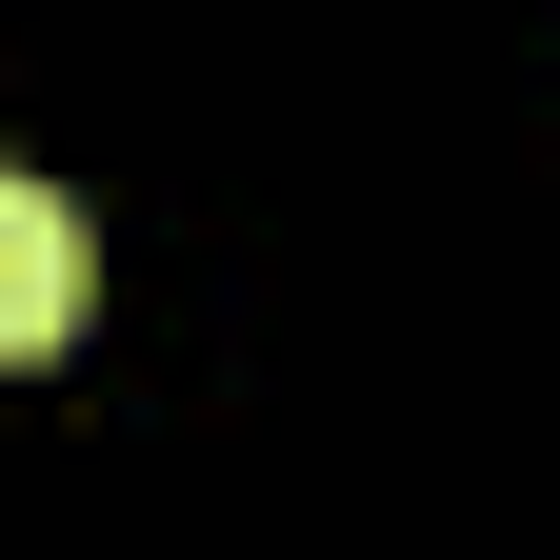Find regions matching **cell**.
Returning <instances> with one entry per match:
<instances>
[{
    "label": "cell",
    "mask_w": 560,
    "mask_h": 560,
    "mask_svg": "<svg viewBox=\"0 0 560 560\" xmlns=\"http://www.w3.org/2000/svg\"><path fill=\"white\" fill-rule=\"evenodd\" d=\"M81 280H101V241H81V200L0 161V361H60V340H81Z\"/></svg>",
    "instance_id": "6da1fadb"
}]
</instances>
